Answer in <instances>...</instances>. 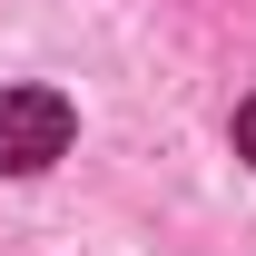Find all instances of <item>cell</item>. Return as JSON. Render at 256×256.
I'll use <instances>...</instances> for the list:
<instances>
[{"instance_id":"6da1fadb","label":"cell","mask_w":256,"mask_h":256,"mask_svg":"<svg viewBox=\"0 0 256 256\" xmlns=\"http://www.w3.org/2000/svg\"><path fill=\"white\" fill-rule=\"evenodd\" d=\"M69 138H79V108H69L60 89H0V178L60 168Z\"/></svg>"},{"instance_id":"7a4b0ae2","label":"cell","mask_w":256,"mask_h":256,"mask_svg":"<svg viewBox=\"0 0 256 256\" xmlns=\"http://www.w3.org/2000/svg\"><path fill=\"white\" fill-rule=\"evenodd\" d=\"M236 158H256V98H236Z\"/></svg>"}]
</instances>
